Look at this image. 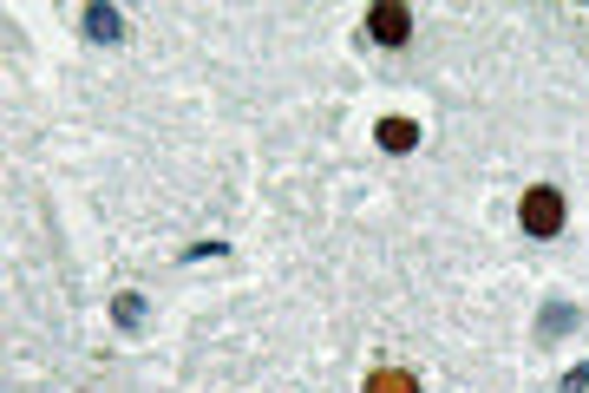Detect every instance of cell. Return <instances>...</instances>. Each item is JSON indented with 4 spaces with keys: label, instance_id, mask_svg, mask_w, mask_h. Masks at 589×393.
Masks as SVG:
<instances>
[{
    "label": "cell",
    "instance_id": "6",
    "mask_svg": "<svg viewBox=\"0 0 589 393\" xmlns=\"http://www.w3.org/2000/svg\"><path fill=\"white\" fill-rule=\"evenodd\" d=\"M589 387V361L583 368H570V374H564V393H583Z\"/></svg>",
    "mask_w": 589,
    "mask_h": 393
},
{
    "label": "cell",
    "instance_id": "1",
    "mask_svg": "<svg viewBox=\"0 0 589 393\" xmlns=\"http://www.w3.org/2000/svg\"><path fill=\"white\" fill-rule=\"evenodd\" d=\"M564 190L557 184H531L524 197H517V223H524V237H537V243H550V237H564Z\"/></svg>",
    "mask_w": 589,
    "mask_h": 393
},
{
    "label": "cell",
    "instance_id": "4",
    "mask_svg": "<svg viewBox=\"0 0 589 393\" xmlns=\"http://www.w3.org/2000/svg\"><path fill=\"white\" fill-rule=\"evenodd\" d=\"M86 33H92L99 46H112V40H124V13H112V7H86Z\"/></svg>",
    "mask_w": 589,
    "mask_h": 393
},
{
    "label": "cell",
    "instance_id": "5",
    "mask_svg": "<svg viewBox=\"0 0 589 393\" xmlns=\"http://www.w3.org/2000/svg\"><path fill=\"white\" fill-rule=\"evenodd\" d=\"M367 393H419V374H406V368H373V374H367Z\"/></svg>",
    "mask_w": 589,
    "mask_h": 393
},
{
    "label": "cell",
    "instance_id": "2",
    "mask_svg": "<svg viewBox=\"0 0 589 393\" xmlns=\"http://www.w3.org/2000/svg\"><path fill=\"white\" fill-rule=\"evenodd\" d=\"M367 33H373L380 46H406V40H413V7H400V0H373V7H367Z\"/></svg>",
    "mask_w": 589,
    "mask_h": 393
},
{
    "label": "cell",
    "instance_id": "3",
    "mask_svg": "<svg viewBox=\"0 0 589 393\" xmlns=\"http://www.w3.org/2000/svg\"><path fill=\"white\" fill-rule=\"evenodd\" d=\"M373 138H380V151H393V157H406V151L419 144V125H413V119H400V112H386V119L373 125Z\"/></svg>",
    "mask_w": 589,
    "mask_h": 393
}]
</instances>
